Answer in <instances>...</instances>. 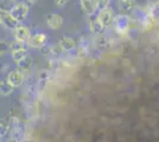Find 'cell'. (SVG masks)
<instances>
[{"instance_id": "3957f363", "label": "cell", "mask_w": 159, "mask_h": 142, "mask_svg": "<svg viewBox=\"0 0 159 142\" xmlns=\"http://www.w3.org/2000/svg\"><path fill=\"white\" fill-rule=\"evenodd\" d=\"M19 23L8 11H0V25L7 30H13Z\"/></svg>"}, {"instance_id": "8992f818", "label": "cell", "mask_w": 159, "mask_h": 142, "mask_svg": "<svg viewBox=\"0 0 159 142\" xmlns=\"http://www.w3.org/2000/svg\"><path fill=\"white\" fill-rule=\"evenodd\" d=\"M7 82L10 84H12L14 88H18V87H21V84L24 83V74L20 69H16V70H12L10 74L7 75Z\"/></svg>"}, {"instance_id": "44dd1931", "label": "cell", "mask_w": 159, "mask_h": 142, "mask_svg": "<svg viewBox=\"0 0 159 142\" xmlns=\"http://www.w3.org/2000/svg\"><path fill=\"white\" fill-rule=\"evenodd\" d=\"M68 1H69V0H55V5L57 7H60V8H62V7L66 6Z\"/></svg>"}, {"instance_id": "9a60e30c", "label": "cell", "mask_w": 159, "mask_h": 142, "mask_svg": "<svg viewBox=\"0 0 159 142\" xmlns=\"http://www.w3.org/2000/svg\"><path fill=\"white\" fill-rule=\"evenodd\" d=\"M153 26H154V15H153V13L146 14V17L144 18V21H143V27H144V30L148 31V30H151Z\"/></svg>"}, {"instance_id": "e0dca14e", "label": "cell", "mask_w": 159, "mask_h": 142, "mask_svg": "<svg viewBox=\"0 0 159 142\" xmlns=\"http://www.w3.org/2000/svg\"><path fill=\"white\" fill-rule=\"evenodd\" d=\"M17 0H0V11H11Z\"/></svg>"}, {"instance_id": "4fadbf2b", "label": "cell", "mask_w": 159, "mask_h": 142, "mask_svg": "<svg viewBox=\"0 0 159 142\" xmlns=\"http://www.w3.org/2000/svg\"><path fill=\"white\" fill-rule=\"evenodd\" d=\"M14 87L12 84H10L7 80L5 81H0V95L2 96H10V95L13 93Z\"/></svg>"}, {"instance_id": "603a6c76", "label": "cell", "mask_w": 159, "mask_h": 142, "mask_svg": "<svg viewBox=\"0 0 159 142\" xmlns=\"http://www.w3.org/2000/svg\"><path fill=\"white\" fill-rule=\"evenodd\" d=\"M152 13H153V15H158V17H159V5H157V6L153 7Z\"/></svg>"}, {"instance_id": "2e32d148", "label": "cell", "mask_w": 159, "mask_h": 142, "mask_svg": "<svg viewBox=\"0 0 159 142\" xmlns=\"http://www.w3.org/2000/svg\"><path fill=\"white\" fill-rule=\"evenodd\" d=\"M18 65H19V68L21 71H27V70H30L31 67H32V59H31V57H29L26 54V56L18 63Z\"/></svg>"}, {"instance_id": "ffe728a7", "label": "cell", "mask_w": 159, "mask_h": 142, "mask_svg": "<svg viewBox=\"0 0 159 142\" xmlns=\"http://www.w3.org/2000/svg\"><path fill=\"white\" fill-rule=\"evenodd\" d=\"M8 133V126L5 123H0V140L4 139Z\"/></svg>"}, {"instance_id": "5bb4252c", "label": "cell", "mask_w": 159, "mask_h": 142, "mask_svg": "<svg viewBox=\"0 0 159 142\" xmlns=\"http://www.w3.org/2000/svg\"><path fill=\"white\" fill-rule=\"evenodd\" d=\"M89 28H90V31L93 33H101L105 27L101 25V23L99 21L98 18H94V19L89 21Z\"/></svg>"}, {"instance_id": "ac0fdd59", "label": "cell", "mask_w": 159, "mask_h": 142, "mask_svg": "<svg viewBox=\"0 0 159 142\" xmlns=\"http://www.w3.org/2000/svg\"><path fill=\"white\" fill-rule=\"evenodd\" d=\"M11 47H12V43L8 41H0V56H4L6 52L11 51Z\"/></svg>"}, {"instance_id": "5b68a950", "label": "cell", "mask_w": 159, "mask_h": 142, "mask_svg": "<svg viewBox=\"0 0 159 142\" xmlns=\"http://www.w3.org/2000/svg\"><path fill=\"white\" fill-rule=\"evenodd\" d=\"M48 41V36L44 33H36L29 37L26 41V45L32 49H40L43 47Z\"/></svg>"}, {"instance_id": "8fae6325", "label": "cell", "mask_w": 159, "mask_h": 142, "mask_svg": "<svg viewBox=\"0 0 159 142\" xmlns=\"http://www.w3.org/2000/svg\"><path fill=\"white\" fill-rule=\"evenodd\" d=\"M82 11L87 15H94L96 12V0H80Z\"/></svg>"}, {"instance_id": "9c48e42d", "label": "cell", "mask_w": 159, "mask_h": 142, "mask_svg": "<svg viewBox=\"0 0 159 142\" xmlns=\"http://www.w3.org/2000/svg\"><path fill=\"white\" fill-rule=\"evenodd\" d=\"M116 5L118 8L121 12V14H129L133 12L134 7H135V1L134 0H116Z\"/></svg>"}, {"instance_id": "cb8c5ba5", "label": "cell", "mask_w": 159, "mask_h": 142, "mask_svg": "<svg viewBox=\"0 0 159 142\" xmlns=\"http://www.w3.org/2000/svg\"><path fill=\"white\" fill-rule=\"evenodd\" d=\"M37 1H38V0H27V2H29V4H31V5H32V4H36Z\"/></svg>"}, {"instance_id": "277c9868", "label": "cell", "mask_w": 159, "mask_h": 142, "mask_svg": "<svg viewBox=\"0 0 159 142\" xmlns=\"http://www.w3.org/2000/svg\"><path fill=\"white\" fill-rule=\"evenodd\" d=\"M13 36H14V41H16L25 43V44H26L29 37L31 36V31H30V28L27 26H25V25L18 24V25L13 28Z\"/></svg>"}, {"instance_id": "ba28073f", "label": "cell", "mask_w": 159, "mask_h": 142, "mask_svg": "<svg viewBox=\"0 0 159 142\" xmlns=\"http://www.w3.org/2000/svg\"><path fill=\"white\" fill-rule=\"evenodd\" d=\"M128 25H129V21L127 18L126 14H120L116 17L115 19V28L116 31L121 34H125L128 30Z\"/></svg>"}, {"instance_id": "30bf717a", "label": "cell", "mask_w": 159, "mask_h": 142, "mask_svg": "<svg viewBox=\"0 0 159 142\" xmlns=\"http://www.w3.org/2000/svg\"><path fill=\"white\" fill-rule=\"evenodd\" d=\"M47 24L50 28H52V30H58V28L62 27V24H63V18L61 17L60 14L51 13L47 17Z\"/></svg>"}, {"instance_id": "d6986e66", "label": "cell", "mask_w": 159, "mask_h": 142, "mask_svg": "<svg viewBox=\"0 0 159 142\" xmlns=\"http://www.w3.org/2000/svg\"><path fill=\"white\" fill-rule=\"evenodd\" d=\"M111 4V0H96V8L98 10H103L109 7Z\"/></svg>"}, {"instance_id": "7a4b0ae2", "label": "cell", "mask_w": 159, "mask_h": 142, "mask_svg": "<svg viewBox=\"0 0 159 142\" xmlns=\"http://www.w3.org/2000/svg\"><path fill=\"white\" fill-rule=\"evenodd\" d=\"M25 43H19V41H16L12 43V47H11V57H12V61L18 64L25 56L27 54V49L24 46Z\"/></svg>"}, {"instance_id": "6da1fadb", "label": "cell", "mask_w": 159, "mask_h": 142, "mask_svg": "<svg viewBox=\"0 0 159 142\" xmlns=\"http://www.w3.org/2000/svg\"><path fill=\"white\" fill-rule=\"evenodd\" d=\"M29 11H30V7L27 5V2H25V1H19V2H16L14 4V6L12 7V10L10 12L12 13V15L17 19L18 23H21V21H24L27 18Z\"/></svg>"}, {"instance_id": "52a82bcc", "label": "cell", "mask_w": 159, "mask_h": 142, "mask_svg": "<svg viewBox=\"0 0 159 142\" xmlns=\"http://www.w3.org/2000/svg\"><path fill=\"white\" fill-rule=\"evenodd\" d=\"M96 18L99 19L101 25L106 28V27H108L113 23L114 13H113V11L109 7H107V8H103V10H100V13Z\"/></svg>"}, {"instance_id": "7c38bea8", "label": "cell", "mask_w": 159, "mask_h": 142, "mask_svg": "<svg viewBox=\"0 0 159 142\" xmlns=\"http://www.w3.org/2000/svg\"><path fill=\"white\" fill-rule=\"evenodd\" d=\"M60 46L63 51H71L76 47V41L70 37H62L60 41Z\"/></svg>"}, {"instance_id": "d4e9b609", "label": "cell", "mask_w": 159, "mask_h": 142, "mask_svg": "<svg viewBox=\"0 0 159 142\" xmlns=\"http://www.w3.org/2000/svg\"><path fill=\"white\" fill-rule=\"evenodd\" d=\"M158 5H159V1H158Z\"/></svg>"}, {"instance_id": "7402d4cb", "label": "cell", "mask_w": 159, "mask_h": 142, "mask_svg": "<svg viewBox=\"0 0 159 142\" xmlns=\"http://www.w3.org/2000/svg\"><path fill=\"white\" fill-rule=\"evenodd\" d=\"M158 1L159 0H147V5H148V7L152 10L153 7L158 5Z\"/></svg>"}]
</instances>
